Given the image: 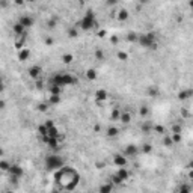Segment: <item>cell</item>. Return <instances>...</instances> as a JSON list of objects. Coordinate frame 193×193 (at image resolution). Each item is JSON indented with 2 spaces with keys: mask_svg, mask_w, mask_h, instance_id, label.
I'll return each instance as SVG.
<instances>
[{
  "mask_svg": "<svg viewBox=\"0 0 193 193\" xmlns=\"http://www.w3.org/2000/svg\"><path fill=\"white\" fill-rule=\"evenodd\" d=\"M79 183H80V175L71 166H64L62 169L54 172V184L60 187V190L72 192L79 186Z\"/></svg>",
  "mask_w": 193,
  "mask_h": 193,
  "instance_id": "cell-1",
  "label": "cell"
},
{
  "mask_svg": "<svg viewBox=\"0 0 193 193\" xmlns=\"http://www.w3.org/2000/svg\"><path fill=\"white\" fill-rule=\"evenodd\" d=\"M77 83H79V79L74 74H70V72H56L48 80V86H59V88L71 86V85L74 86Z\"/></svg>",
  "mask_w": 193,
  "mask_h": 193,
  "instance_id": "cell-2",
  "label": "cell"
},
{
  "mask_svg": "<svg viewBox=\"0 0 193 193\" xmlns=\"http://www.w3.org/2000/svg\"><path fill=\"white\" fill-rule=\"evenodd\" d=\"M139 45L143 48H149V50H156L158 44L157 33L156 32H148V33H141L139 39H137Z\"/></svg>",
  "mask_w": 193,
  "mask_h": 193,
  "instance_id": "cell-3",
  "label": "cell"
},
{
  "mask_svg": "<svg viewBox=\"0 0 193 193\" xmlns=\"http://www.w3.org/2000/svg\"><path fill=\"white\" fill-rule=\"evenodd\" d=\"M44 166H45L47 171L56 172V171H59V169H62V168L65 166V160L60 157V156H57V154H50V156L45 157Z\"/></svg>",
  "mask_w": 193,
  "mask_h": 193,
  "instance_id": "cell-4",
  "label": "cell"
},
{
  "mask_svg": "<svg viewBox=\"0 0 193 193\" xmlns=\"http://www.w3.org/2000/svg\"><path fill=\"white\" fill-rule=\"evenodd\" d=\"M97 24H98V21H97V18H95L94 11H91V9L86 11L85 15L82 17V20L79 21V27H80L82 30H91V29L97 27Z\"/></svg>",
  "mask_w": 193,
  "mask_h": 193,
  "instance_id": "cell-5",
  "label": "cell"
},
{
  "mask_svg": "<svg viewBox=\"0 0 193 193\" xmlns=\"http://www.w3.org/2000/svg\"><path fill=\"white\" fill-rule=\"evenodd\" d=\"M139 148H137V145H133V143H130V145H127L125 148H124V156L125 157H136L137 154H139Z\"/></svg>",
  "mask_w": 193,
  "mask_h": 193,
  "instance_id": "cell-6",
  "label": "cell"
},
{
  "mask_svg": "<svg viewBox=\"0 0 193 193\" xmlns=\"http://www.w3.org/2000/svg\"><path fill=\"white\" fill-rule=\"evenodd\" d=\"M192 97H193V89L192 88L181 89V91L176 94V98H178L179 101H187V100H190Z\"/></svg>",
  "mask_w": 193,
  "mask_h": 193,
  "instance_id": "cell-7",
  "label": "cell"
},
{
  "mask_svg": "<svg viewBox=\"0 0 193 193\" xmlns=\"http://www.w3.org/2000/svg\"><path fill=\"white\" fill-rule=\"evenodd\" d=\"M127 163H128V160H127V157H125L124 154H115V156H113V164H115L118 169H119V168H125Z\"/></svg>",
  "mask_w": 193,
  "mask_h": 193,
  "instance_id": "cell-8",
  "label": "cell"
},
{
  "mask_svg": "<svg viewBox=\"0 0 193 193\" xmlns=\"http://www.w3.org/2000/svg\"><path fill=\"white\" fill-rule=\"evenodd\" d=\"M24 175V169L17 164V163H12L11 164V169H9V176H17V178H21Z\"/></svg>",
  "mask_w": 193,
  "mask_h": 193,
  "instance_id": "cell-9",
  "label": "cell"
},
{
  "mask_svg": "<svg viewBox=\"0 0 193 193\" xmlns=\"http://www.w3.org/2000/svg\"><path fill=\"white\" fill-rule=\"evenodd\" d=\"M27 72H29V77H30V79L38 80V77H39L41 72H42V68H41L39 65H32V67L27 70Z\"/></svg>",
  "mask_w": 193,
  "mask_h": 193,
  "instance_id": "cell-10",
  "label": "cell"
},
{
  "mask_svg": "<svg viewBox=\"0 0 193 193\" xmlns=\"http://www.w3.org/2000/svg\"><path fill=\"white\" fill-rule=\"evenodd\" d=\"M107 97H109V94H107L106 89H97V91H95V100H97V103H103V101H106Z\"/></svg>",
  "mask_w": 193,
  "mask_h": 193,
  "instance_id": "cell-11",
  "label": "cell"
},
{
  "mask_svg": "<svg viewBox=\"0 0 193 193\" xmlns=\"http://www.w3.org/2000/svg\"><path fill=\"white\" fill-rule=\"evenodd\" d=\"M12 32H14V35L17 36H24L26 35V27L24 26H21L20 23H15L14 26H12Z\"/></svg>",
  "mask_w": 193,
  "mask_h": 193,
  "instance_id": "cell-12",
  "label": "cell"
},
{
  "mask_svg": "<svg viewBox=\"0 0 193 193\" xmlns=\"http://www.w3.org/2000/svg\"><path fill=\"white\" fill-rule=\"evenodd\" d=\"M193 189H192V184L190 183H183L178 186V189L175 190V193H192Z\"/></svg>",
  "mask_w": 193,
  "mask_h": 193,
  "instance_id": "cell-13",
  "label": "cell"
},
{
  "mask_svg": "<svg viewBox=\"0 0 193 193\" xmlns=\"http://www.w3.org/2000/svg\"><path fill=\"white\" fill-rule=\"evenodd\" d=\"M113 184L110 183V181H107V183H103L100 187H98V193H112L113 192Z\"/></svg>",
  "mask_w": 193,
  "mask_h": 193,
  "instance_id": "cell-14",
  "label": "cell"
},
{
  "mask_svg": "<svg viewBox=\"0 0 193 193\" xmlns=\"http://www.w3.org/2000/svg\"><path fill=\"white\" fill-rule=\"evenodd\" d=\"M115 174H116V175L121 178V181H122V183H125V181H127V179L130 178V175H131V174H130V172H128V171H127L125 168H119V169H118V171H116Z\"/></svg>",
  "mask_w": 193,
  "mask_h": 193,
  "instance_id": "cell-15",
  "label": "cell"
},
{
  "mask_svg": "<svg viewBox=\"0 0 193 193\" xmlns=\"http://www.w3.org/2000/svg\"><path fill=\"white\" fill-rule=\"evenodd\" d=\"M18 23H20L21 26H24V27H30V26L33 24V18L30 17V15H23V17H20Z\"/></svg>",
  "mask_w": 193,
  "mask_h": 193,
  "instance_id": "cell-16",
  "label": "cell"
},
{
  "mask_svg": "<svg viewBox=\"0 0 193 193\" xmlns=\"http://www.w3.org/2000/svg\"><path fill=\"white\" fill-rule=\"evenodd\" d=\"M29 56H30V50L24 47L23 50H20V52H18V60L24 62V60H27V59H29Z\"/></svg>",
  "mask_w": 193,
  "mask_h": 193,
  "instance_id": "cell-17",
  "label": "cell"
},
{
  "mask_svg": "<svg viewBox=\"0 0 193 193\" xmlns=\"http://www.w3.org/2000/svg\"><path fill=\"white\" fill-rule=\"evenodd\" d=\"M181 133H183V124H181V121L172 124V127H171V134H181Z\"/></svg>",
  "mask_w": 193,
  "mask_h": 193,
  "instance_id": "cell-18",
  "label": "cell"
},
{
  "mask_svg": "<svg viewBox=\"0 0 193 193\" xmlns=\"http://www.w3.org/2000/svg\"><path fill=\"white\" fill-rule=\"evenodd\" d=\"M121 115H122V110H121L119 107H115V109L112 110L110 119H112V121H119V119H121Z\"/></svg>",
  "mask_w": 193,
  "mask_h": 193,
  "instance_id": "cell-19",
  "label": "cell"
},
{
  "mask_svg": "<svg viewBox=\"0 0 193 193\" xmlns=\"http://www.w3.org/2000/svg\"><path fill=\"white\" fill-rule=\"evenodd\" d=\"M163 145H164V146H174V145H175L171 133H166V134L163 136Z\"/></svg>",
  "mask_w": 193,
  "mask_h": 193,
  "instance_id": "cell-20",
  "label": "cell"
},
{
  "mask_svg": "<svg viewBox=\"0 0 193 193\" xmlns=\"http://www.w3.org/2000/svg\"><path fill=\"white\" fill-rule=\"evenodd\" d=\"M97 77H98L97 70H94V68H89V70L86 71V79H88V80L94 82V80H97Z\"/></svg>",
  "mask_w": 193,
  "mask_h": 193,
  "instance_id": "cell-21",
  "label": "cell"
},
{
  "mask_svg": "<svg viewBox=\"0 0 193 193\" xmlns=\"http://www.w3.org/2000/svg\"><path fill=\"white\" fill-rule=\"evenodd\" d=\"M119 121H121L122 124H125V125H127V124H130V122H131V113H130V112H127V110L122 112V115H121V119H119Z\"/></svg>",
  "mask_w": 193,
  "mask_h": 193,
  "instance_id": "cell-22",
  "label": "cell"
},
{
  "mask_svg": "<svg viewBox=\"0 0 193 193\" xmlns=\"http://www.w3.org/2000/svg\"><path fill=\"white\" fill-rule=\"evenodd\" d=\"M106 133H107L109 137H116V136L119 134V128H116V127H109V128L106 130Z\"/></svg>",
  "mask_w": 193,
  "mask_h": 193,
  "instance_id": "cell-23",
  "label": "cell"
},
{
  "mask_svg": "<svg viewBox=\"0 0 193 193\" xmlns=\"http://www.w3.org/2000/svg\"><path fill=\"white\" fill-rule=\"evenodd\" d=\"M128 17H130V14H128V11H127V9H121V11L118 12V15H116V18H118L119 21H127Z\"/></svg>",
  "mask_w": 193,
  "mask_h": 193,
  "instance_id": "cell-24",
  "label": "cell"
},
{
  "mask_svg": "<svg viewBox=\"0 0 193 193\" xmlns=\"http://www.w3.org/2000/svg\"><path fill=\"white\" fill-rule=\"evenodd\" d=\"M146 94L149 95V97H158L160 95V89L157 86H149V88L146 89Z\"/></svg>",
  "mask_w": 193,
  "mask_h": 193,
  "instance_id": "cell-25",
  "label": "cell"
},
{
  "mask_svg": "<svg viewBox=\"0 0 193 193\" xmlns=\"http://www.w3.org/2000/svg\"><path fill=\"white\" fill-rule=\"evenodd\" d=\"M60 103V95H50L48 97V104L50 106H56Z\"/></svg>",
  "mask_w": 193,
  "mask_h": 193,
  "instance_id": "cell-26",
  "label": "cell"
},
{
  "mask_svg": "<svg viewBox=\"0 0 193 193\" xmlns=\"http://www.w3.org/2000/svg\"><path fill=\"white\" fill-rule=\"evenodd\" d=\"M38 133H39V136H41V137L48 136V128L45 127V124H42V125H39V127H38Z\"/></svg>",
  "mask_w": 193,
  "mask_h": 193,
  "instance_id": "cell-27",
  "label": "cell"
},
{
  "mask_svg": "<svg viewBox=\"0 0 193 193\" xmlns=\"http://www.w3.org/2000/svg\"><path fill=\"white\" fill-rule=\"evenodd\" d=\"M72 60H74V56H72L71 53H65V54H62V62H64V64L68 65V64H71Z\"/></svg>",
  "mask_w": 193,
  "mask_h": 193,
  "instance_id": "cell-28",
  "label": "cell"
},
{
  "mask_svg": "<svg viewBox=\"0 0 193 193\" xmlns=\"http://www.w3.org/2000/svg\"><path fill=\"white\" fill-rule=\"evenodd\" d=\"M60 92H62V88H59V86H48L50 95H60Z\"/></svg>",
  "mask_w": 193,
  "mask_h": 193,
  "instance_id": "cell-29",
  "label": "cell"
},
{
  "mask_svg": "<svg viewBox=\"0 0 193 193\" xmlns=\"http://www.w3.org/2000/svg\"><path fill=\"white\" fill-rule=\"evenodd\" d=\"M137 39H139V35H137L136 32H130V33L127 35V41H128V42H137Z\"/></svg>",
  "mask_w": 193,
  "mask_h": 193,
  "instance_id": "cell-30",
  "label": "cell"
},
{
  "mask_svg": "<svg viewBox=\"0 0 193 193\" xmlns=\"http://www.w3.org/2000/svg\"><path fill=\"white\" fill-rule=\"evenodd\" d=\"M0 169H2L3 172H9V169H11V163H8L6 160H2V161H0Z\"/></svg>",
  "mask_w": 193,
  "mask_h": 193,
  "instance_id": "cell-31",
  "label": "cell"
},
{
  "mask_svg": "<svg viewBox=\"0 0 193 193\" xmlns=\"http://www.w3.org/2000/svg\"><path fill=\"white\" fill-rule=\"evenodd\" d=\"M67 35H68V38H77V36H79V30H77V27H70L68 32H67Z\"/></svg>",
  "mask_w": 193,
  "mask_h": 193,
  "instance_id": "cell-32",
  "label": "cell"
},
{
  "mask_svg": "<svg viewBox=\"0 0 193 193\" xmlns=\"http://www.w3.org/2000/svg\"><path fill=\"white\" fill-rule=\"evenodd\" d=\"M110 183L113 184V186H119V184H122V181H121V178L116 175V174H113V175L110 176Z\"/></svg>",
  "mask_w": 193,
  "mask_h": 193,
  "instance_id": "cell-33",
  "label": "cell"
},
{
  "mask_svg": "<svg viewBox=\"0 0 193 193\" xmlns=\"http://www.w3.org/2000/svg\"><path fill=\"white\" fill-rule=\"evenodd\" d=\"M141 151L143 152V154H151V152H152V145H149V143H145V145L141 148Z\"/></svg>",
  "mask_w": 193,
  "mask_h": 193,
  "instance_id": "cell-34",
  "label": "cell"
},
{
  "mask_svg": "<svg viewBox=\"0 0 193 193\" xmlns=\"http://www.w3.org/2000/svg\"><path fill=\"white\" fill-rule=\"evenodd\" d=\"M152 130H154L156 133H158V134H163V136L166 134V128H164L163 125H154V127H152Z\"/></svg>",
  "mask_w": 193,
  "mask_h": 193,
  "instance_id": "cell-35",
  "label": "cell"
},
{
  "mask_svg": "<svg viewBox=\"0 0 193 193\" xmlns=\"http://www.w3.org/2000/svg\"><path fill=\"white\" fill-rule=\"evenodd\" d=\"M95 59H97V60H103V59H104V53H103L101 48H97V50H95Z\"/></svg>",
  "mask_w": 193,
  "mask_h": 193,
  "instance_id": "cell-36",
  "label": "cell"
},
{
  "mask_svg": "<svg viewBox=\"0 0 193 193\" xmlns=\"http://www.w3.org/2000/svg\"><path fill=\"white\" fill-rule=\"evenodd\" d=\"M148 113H149V110H148V107H146V106H142L141 109H139V115H141L142 118L148 116Z\"/></svg>",
  "mask_w": 193,
  "mask_h": 193,
  "instance_id": "cell-37",
  "label": "cell"
},
{
  "mask_svg": "<svg viewBox=\"0 0 193 193\" xmlns=\"http://www.w3.org/2000/svg\"><path fill=\"white\" fill-rule=\"evenodd\" d=\"M48 103H41V104H38V110H39V112H45V110H47V109H48Z\"/></svg>",
  "mask_w": 193,
  "mask_h": 193,
  "instance_id": "cell-38",
  "label": "cell"
},
{
  "mask_svg": "<svg viewBox=\"0 0 193 193\" xmlns=\"http://www.w3.org/2000/svg\"><path fill=\"white\" fill-rule=\"evenodd\" d=\"M172 139H174V143H179V142L183 141V134H172Z\"/></svg>",
  "mask_w": 193,
  "mask_h": 193,
  "instance_id": "cell-39",
  "label": "cell"
},
{
  "mask_svg": "<svg viewBox=\"0 0 193 193\" xmlns=\"http://www.w3.org/2000/svg\"><path fill=\"white\" fill-rule=\"evenodd\" d=\"M118 59H121V60H127L128 59V54L125 52H118Z\"/></svg>",
  "mask_w": 193,
  "mask_h": 193,
  "instance_id": "cell-40",
  "label": "cell"
},
{
  "mask_svg": "<svg viewBox=\"0 0 193 193\" xmlns=\"http://www.w3.org/2000/svg\"><path fill=\"white\" fill-rule=\"evenodd\" d=\"M47 27H50V29L56 27V20H54V18H53V20H48V21H47Z\"/></svg>",
  "mask_w": 193,
  "mask_h": 193,
  "instance_id": "cell-41",
  "label": "cell"
},
{
  "mask_svg": "<svg viewBox=\"0 0 193 193\" xmlns=\"http://www.w3.org/2000/svg\"><path fill=\"white\" fill-rule=\"evenodd\" d=\"M45 127H47V128H52V127H54V122H53L52 119H48V121H45Z\"/></svg>",
  "mask_w": 193,
  "mask_h": 193,
  "instance_id": "cell-42",
  "label": "cell"
},
{
  "mask_svg": "<svg viewBox=\"0 0 193 193\" xmlns=\"http://www.w3.org/2000/svg\"><path fill=\"white\" fill-rule=\"evenodd\" d=\"M142 130H143V131H151V127H149L148 124H143V125H142Z\"/></svg>",
  "mask_w": 193,
  "mask_h": 193,
  "instance_id": "cell-43",
  "label": "cell"
},
{
  "mask_svg": "<svg viewBox=\"0 0 193 193\" xmlns=\"http://www.w3.org/2000/svg\"><path fill=\"white\" fill-rule=\"evenodd\" d=\"M181 116H183V118H187V116H189V112H187L186 109H183V110H181Z\"/></svg>",
  "mask_w": 193,
  "mask_h": 193,
  "instance_id": "cell-44",
  "label": "cell"
},
{
  "mask_svg": "<svg viewBox=\"0 0 193 193\" xmlns=\"http://www.w3.org/2000/svg\"><path fill=\"white\" fill-rule=\"evenodd\" d=\"M187 176H189V179H190V181H193V169H189V174H187Z\"/></svg>",
  "mask_w": 193,
  "mask_h": 193,
  "instance_id": "cell-45",
  "label": "cell"
},
{
  "mask_svg": "<svg viewBox=\"0 0 193 193\" xmlns=\"http://www.w3.org/2000/svg\"><path fill=\"white\" fill-rule=\"evenodd\" d=\"M110 41H112V44H118V41H119V39H118L116 36H112V38H110Z\"/></svg>",
  "mask_w": 193,
  "mask_h": 193,
  "instance_id": "cell-46",
  "label": "cell"
},
{
  "mask_svg": "<svg viewBox=\"0 0 193 193\" xmlns=\"http://www.w3.org/2000/svg\"><path fill=\"white\" fill-rule=\"evenodd\" d=\"M97 35L100 36V38H104V36H106V30H100V32H98Z\"/></svg>",
  "mask_w": 193,
  "mask_h": 193,
  "instance_id": "cell-47",
  "label": "cell"
},
{
  "mask_svg": "<svg viewBox=\"0 0 193 193\" xmlns=\"http://www.w3.org/2000/svg\"><path fill=\"white\" fill-rule=\"evenodd\" d=\"M45 44H47V45H52V44H53V39L47 38V39H45Z\"/></svg>",
  "mask_w": 193,
  "mask_h": 193,
  "instance_id": "cell-48",
  "label": "cell"
},
{
  "mask_svg": "<svg viewBox=\"0 0 193 193\" xmlns=\"http://www.w3.org/2000/svg\"><path fill=\"white\" fill-rule=\"evenodd\" d=\"M94 130H95V131H100V130H101V127H100V125H95V127H94Z\"/></svg>",
  "mask_w": 193,
  "mask_h": 193,
  "instance_id": "cell-49",
  "label": "cell"
},
{
  "mask_svg": "<svg viewBox=\"0 0 193 193\" xmlns=\"http://www.w3.org/2000/svg\"><path fill=\"white\" fill-rule=\"evenodd\" d=\"M189 169H193V160L190 161V163H189Z\"/></svg>",
  "mask_w": 193,
  "mask_h": 193,
  "instance_id": "cell-50",
  "label": "cell"
},
{
  "mask_svg": "<svg viewBox=\"0 0 193 193\" xmlns=\"http://www.w3.org/2000/svg\"><path fill=\"white\" fill-rule=\"evenodd\" d=\"M189 6H190V8L193 9V0H192V2H189Z\"/></svg>",
  "mask_w": 193,
  "mask_h": 193,
  "instance_id": "cell-51",
  "label": "cell"
},
{
  "mask_svg": "<svg viewBox=\"0 0 193 193\" xmlns=\"http://www.w3.org/2000/svg\"><path fill=\"white\" fill-rule=\"evenodd\" d=\"M5 193H14V192H9V190H8V192H5Z\"/></svg>",
  "mask_w": 193,
  "mask_h": 193,
  "instance_id": "cell-52",
  "label": "cell"
},
{
  "mask_svg": "<svg viewBox=\"0 0 193 193\" xmlns=\"http://www.w3.org/2000/svg\"><path fill=\"white\" fill-rule=\"evenodd\" d=\"M192 156H193V149H192Z\"/></svg>",
  "mask_w": 193,
  "mask_h": 193,
  "instance_id": "cell-53",
  "label": "cell"
}]
</instances>
